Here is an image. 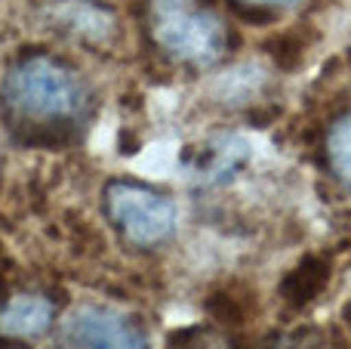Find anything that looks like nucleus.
<instances>
[{"instance_id":"nucleus-1","label":"nucleus","mask_w":351,"mask_h":349,"mask_svg":"<svg viewBox=\"0 0 351 349\" xmlns=\"http://www.w3.org/2000/svg\"><path fill=\"white\" fill-rule=\"evenodd\" d=\"M6 109L19 117L16 139L25 146H62L71 139V117L84 105L77 74L49 56H25L3 84Z\"/></svg>"},{"instance_id":"nucleus-2","label":"nucleus","mask_w":351,"mask_h":349,"mask_svg":"<svg viewBox=\"0 0 351 349\" xmlns=\"http://www.w3.org/2000/svg\"><path fill=\"white\" fill-rule=\"evenodd\" d=\"M152 28L167 53L188 62H216L225 53V25L194 0H154Z\"/></svg>"},{"instance_id":"nucleus-3","label":"nucleus","mask_w":351,"mask_h":349,"mask_svg":"<svg viewBox=\"0 0 351 349\" xmlns=\"http://www.w3.org/2000/svg\"><path fill=\"white\" fill-rule=\"evenodd\" d=\"M105 210L123 238L139 247L167 241L176 229V207L170 198L136 183H111L105 189Z\"/></svg>"},{"instance_id":"nucleus-4","label":"nucleus","mask_w":351,"mask_h":349,"mask_svg":"<svg viewBox=\"0 0 351 349\" xmlns=\"http://www.w3.org/2000/svg\"><path fill=\"white\" fill-rule=\"evenodd\" d=\"M68 349H148L142 331L123 315L86 306L71 315L65 328Z\"/></svg>"},{"instance_id":"nucleus-5","label":"nucleus","mask_w":351,"mask_h":349,"mask_svg":"<svg viewBox=\"0 0 351 349\" xmlns=\"http://www.w3.org/2000/svg\"><path fill=\"white\" fill-rule=\"evenodd\" d=\"M53 328V303L37 294H19L0 309V331L6 337L31 340Z\"/></svg>"},{"instance_id":"nucleus-6","label":"nucleus","mask_w":351,"mask_h":349,"mask_svg":"<svg viewBox=\"0 0 351 349\" xmlns=\"http://www.w3.org/2000/svg\"><path fill=\"white\" fill-rule=\"evenodd\" d=\"M243 161H247V146L234 136H222V139H213L206 148H200L191 167L206 183H225L234 177V170Z\"/></svg>"},{"instance_id":"nucleus-7","label":"nucleus","mask_w":351,"mask_h":349,"mask_svg":"<svg viewBox=\"0 0 351 349\" xmlns=\"http://www.w3.org/2000/svg\"><path fill=\"white\" fill-rule=\"evenodd\" d=\"M330 282V266L321 257H305L290 275L280 282V297L290 306H305L311 303Z\"/></svg>"},{"instance_id":"nucleus-8","label":"nucleus","mask_w":351,"mask_h":349,"mask_svg":"<svg viewBox=\"0 0 351 349\" xmlns=\"http://www.w3.org/2000/svg\"><path fill=\"white\" fill-rule=\"evenodd\" d=\"M330 161H333L336 173L351 183V115L336 124L333 136H330Z\"/></svg>"},{"instance_id":"nucleus-9","label":"nucleus","mask_w":351,"mask_h":349,"mask_svg":"<svg viewBox=\"0 0 351 349\" xmlns=\"http://www.w3.org/2000/svg\"><path fill=\"white\" fill-rule=\"evenodd\" d=\"M206 309H210V315L213 319H219L222 325H237V322L243 319L241 303H237L234 297H228V294H213L210 300H206Z\"/></svg>"},{"instance_id":"nucleus-10","label":"nucleus","mask_w":351,"mask_h":349,"mask_svg":"<svg viewBox=\"0 0 351 349\" xmlns=\"http://www.w3.org/2000/svg\"><path fill=\"white\" fill-rule=\"evenodd\" d=\"M268 49H271V56L278 59L280 68H293L299 65V59H302V43L296 41V37H278V41L268 43Z\"/></svg>"},{"instance_id":"nucleus-11","label":"nucleus","mask_w":351,"mask_h":349,"mask_svg":"<svg viewBox=\"0 0 351 349\" xmlns=\"http://www.w3.org/2000/svg\"><path fill=\"white\" fill-rule=\"evenodd\" d=\"M200 337L204 331L200 328H191V331H179L170 337V349H200Z\"/></svg>"},{"instance_id":"nucleus-12","label":"nucleus","mask_w":351,"mask_h":349,"mask_svg":"<svg viewBox=\"0 0 351 349\" xmlns=\"http://www.w3.org/2000/svg\"><path fill=\"white\" fill-rule=\"evenodd\" d=\"M243 3H256V6H290L296 0H243Z\"/></svg>"},{"instance_id":"nucleus-13","label":"nucleus","mask_w":351,"mask_h":349,"mask_svg":"<svg viewBox=\"0 0 351 349\" xmlns=\"http://www.w3.org/2000/svg\"><path fill=\"white\" fill-rule=\"evenodd\" d=\"M346 322H348V328H351V303L346 306Z\"/></svg>"}]
</instances>
